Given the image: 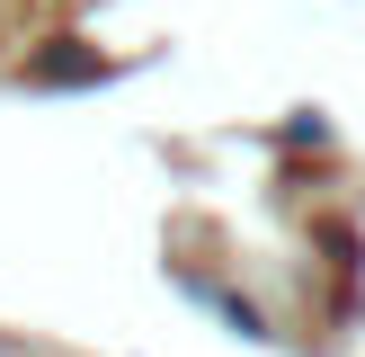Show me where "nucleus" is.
Segmentation results:
<instances>
[{
  "instance_id": "obj_1",
  "label": "nucleus",
  "mask_w": 365,
  "mask_h": 357,
  "mask_svg": "<svg viewBox=\"0 0 365 357\" xmlns=\"http://www.w3.org/2000/svg\"><path fill=\"white\" fill-rule=\"evenodd\" d=\"M98 54H45V63H27V81H45V89H63V81H98Z\"/></svg>"
}]
</instances>
